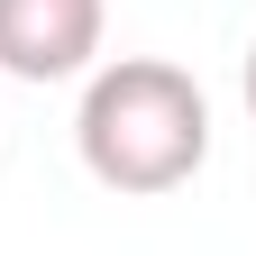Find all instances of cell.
<instances>
[{"mask_svg": "<svg viewBox=\"0 0 256 256\" xmlns=\"http://www.w3.org/2000/svg\"><path fill=\"white\" fill-rule=\"evenodd\" d=\"M74 146H82L92 183L146 202V192H174V183L202 174V156H210V101H202V82H192L183 64L119 55V64H101V74L82 82Z\"/></svg>", "mask_w": 256, "mask_h": 256, "instance_id": "6da1fadb", "label": "cell"}, {"mask_svg": "<svg viewBox=\"0 0 256 256\" xmlns=\"http://www.w3.org/2000/svg\"><path fill=\"white\" fill-rule=\"evenodd\" d=\"M101 0H0V74L18 82H74L101 55Z\"/></svg>", "mask_w": 256, "mask_h": 256, "instance_id": "7a4b0ae2", "label": "cell"}, {"mask_svg": "<svg viewBox=\"0 0 256 256\" xmlns=\"http://www.w3.org/2000/svg\"><path fill=\"white\" fill-rule=\"evenodd\" d=\"M247 110H256V46H247Z\"/></svg>", "mask_w": 256, "mask_h": 256, "instance_id": "3957f363", "label": "cell"}]
</instances>
